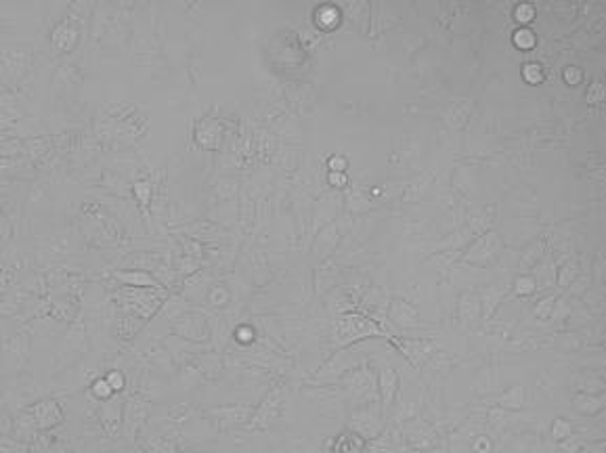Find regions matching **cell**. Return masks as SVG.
Wrapping results in <instances>:
<instances>
[{"label": "cell", "instance_id": "14", "mask_svg": "<svg viewBox=\"0 0 606 453\" xmlns=\"http://www.w3.org/2000/svg\"><path fill=\"white\" fill-rule=\"evenodd\" d=\"M174 330L187 340H206L208 338L206 322L202 319L200 315H182V317H178Z\"/></svg>", "mask_w": 606, "mask_h": 453}, {"label": "cell", "instance_id": "20", "mask_svg": "<svg viewBox=\"0 0 606 453\" xmlns=\"http://www.w3.org/2000/svg\"><path fill=\"white\" fill-rule=\"evenodd\" d=\"M510 292L514 294L516 298H521V300H527V298H531V296H535L539 292V286H537V282H535V277L531 273H521V275H516L514 280H512Z\"/></svg>", "mask_w": 606, "mask_h": 453}, {"label": "cell", "instance_id": "3", "mask_svg": "<svg viewBox=\"0 0 606 453\" xmlns=\"http://www.w3.org/2000/svg\"><path fill=\"white\" fill-rule=\"evenodd\" d=\"M369 366L376 374V384H378V397H380V412L384 418H388V412L393 410L395 399L399 394V386H401V378L397 368L390 364V361L378 352L369 355Z\"/></svg>", "mask_w": 606, "mask_h": 453}, {"label": "cell", "instance_id": "2", "mask_svg": "<svg viewBox=\"0 0 606 453\" xmlns=\"http://www.w3.org/2000/svg\"><path fill=\"white\" fill-rule=\"evenodd\" d=\"M338 388L342 392V399L351 407H365V405H380L378 397V384L376 374L371 370L369 361H363L361 366L351 370L340 382Z\"/></svg>", "mask_w": 606, "mask_h": 453}, {"label": "cell", "instance_id": "18", "mask_svg": "<svg viewBox=\"0 0 606 453\" xmlns=\"http://www.w3.org/2000/svg\"><path fill=\"white\" fill-rule=\"evenodd\" d=\"M365 451H367V441L351 428L344 430L334 445V453H365Z\"/></svg>", "mask_w": 606, "mask_h": 453}, {"label": "cell", "instance_id": "5", "mask_svg": "<svg viewBox=\"0 0 606 453\" xmlns=\"http://www.w3.org/2000/svg\"><path fill=\"white\" fill-rule=\"evenodd\" d=\"M386 322H390L397 330H401L403 334L411 336V338H426V334H422L424 322L419 317V308L417 304L409 302L407 298H393L388 300V308H386Z\"/></svg>", "mask_w": 606, "mask_h": 453}, {"label": "cell", "instance_id": "17", "mask_svg": "<svg viewBox=\"0 0 606 453\" xmlns=\"http://www.w3.org/2000/svg\"><path fill=\"white\" fill-rule=\"evenodd\" d=\"M579 271H581V262H579L577 256H573V258H569L563 264L556 266V290H558V294H565L569 290V286L579 275Z\"/></svg>", "mask_w": 606, "mask_h": 453}, {"label": "cell", "instance_id": "25", "mask_svg": "<svg viewBox=\"0 0 606 453\" xmlns=\"http://www.w3.org/2000/svg\"><path fill=\"white\" fill-rule=\"evenodd\" d=\"M585 445H587V441H585L579 432H573L569 439H565V441L558 443V447H561L565 453H579Z\"/></svg>", "mask_w": 606, "mask_h": 453}, {"label": "cell", "instance_id": "19", "mask_svg": "<svg viewBox=\"0 0 606 453\" xmlns=\"http://www.w3.org/2000/svg\"><path fill=\"white\" fill-rule=\"evenodd\" d=\"M604 378L600 372H581L575 380V390L577 392H587V394H602L604 392Z\"/></svg>", "mask_w": 606, "mask_h": 453}, {"label": "cell", "instance_id": "11", "mask_svg": "<svg viewBox=\"0 0 606 453\" xmlns=\"http://www.w3.org/2000/svg\"><path fill=\"white\" fill-rule=\"evenodd\" d=\"M208 416L214 422H218L222 428H233V426H240V424H246L252 420L254 405H240V403L222 405V407H214V410H210Z\"/></svg>", "mask_w": 606, "mask_h": 453}, {"label": "cell", "instance_id": "27", "mask_svg": "<svg viewBox=\"0 0 606 453\" xmlns=\"http://www.w3.org/2000/svg\"><path fill=\"white\" fill-rule=\"evenodd\" d=\"M535 15V9L531 5H519L516 7V19L519 21H531Z\"/></svg>", "mask_w": 606, "mask_h": 453}, {"label": "cell", "instance_id": "21", "mask_svg": "<svg viewBox=\"0 0 606 453\" xmlns=\"http://www.w3.org/2000/svg\"><path fill=\"white\" fill-rule=\"evenodd\" d=\"M556 298H558V294L556 292H550V294H541V298L535 302L533 313H531V319H535L537 326L550 322V315H552V308H554Z\"/></svg>", "mask_w": 606, "mask_h": 453}, {"label": "cell", "instance_id": "15", "mask_svg": "<svg viewBox=\"0 0 606 453\" xmlns=\"http://www.w3.org/2000/svg\"><path fill=\"white\" fill-rule=\"evenodd\" d=\"M547 252V242L545 240H533L523 252L521 258L516 262V271L521 273H531V271L539 264V260L543 258V254Z\"/></svg>", "mask_w": 606, "mask_h": 453}, {"label": "cell", "instance_id": "22", "mask_svg": "<svg viewBox=\"0 0 606 453\" xmlns=\"http://www.w3.org/2000/svg\"><path fill=\"white\" fill-rule=\"evenodd\" d=\"M581 302H583V306L589 310L592 317H602V313H604V290L592 286V288L581 296Z\"/></svg>", "mask_w": 606, "mask_h": 453}, {"label": "cell", "instance_id": "30", "mask_svg": "<svg viewBox=\"0 0 606 453\" xmlns=\"http://www.w3.org/2000/svg\"><path fill=\"white\" fill-rule=\"evenodd\" d=\"M579 453H602V441H598V443H587Z\"/></svg>", "mask_w": 606, "mask_h": 453}, {"label": "cell", "instance_id": "16", "mask_svg": "<svg viewBox=\"0 0 606 453\" xmlns=\"http://www.w3.org/2000/svg\"><path fill=\"white\" fill-rule=\"evenodd\" d=\"M604 405H606V397L604 392L602 394H587V392H577L573 397V410L579 412L581 416L585 418H592V416H598L604 412Z\"/></svg>", "mask_w": 606, "mask_h": 453}, {"label": "cell", "instance_id": "26", "mask_svg": "<svg viewBox=\"0 0 606 453\" xmlns=\"http://www.w3.org/2000/svg\"><path fill=\"white\" fill-rule=\"evenodd\" d=\"M92 390H95V394L99 399H107L112 394V386L107 384V380H97L95 384H92Z\"/></svg>", "mask_w": 606, "mask_h": 453}, {"label": "cell", "instance_id": "8", "mask_svg": "<svg viewBox=\"0 0 606 453\" xmlns=\"http://www.w3.org/2000/svg\"><path fill=\"white\" fill-rule=\"evenodd\" d=\"M455 313H457V324L463 330H477L479 326H483L481 300L474 290H466L457 294Z\"/></svg>", "mask_w": 606, "mask_h": 453}, {"label": "cell", "instance_id": "6", "mask_svg": "<svg viewBox=\"0 0 606 453\" xmlns=\"http://www.w3.org/2000/svg\"><path fill=\"white\" fill-rule=\"evenodd\" d=\"M384 420L386 418L380 412V405L374 407V410H371V405H365V407H357V410H353L348 428L355 430L357 434H361L365 441H369V439H378L382 434Z\"/></svg>", "mask_w": 606, "mask_h": 453}, {"label": "cell", "instance_id": "12", "mask_svg": "<svg viewBox=\"0 0 606 453\" xmlns=\"http://www.w3.org/2000/svg\"><path fill=\"white\" fill-rule=\"evenodd\" d=\"M342 273V266L336 258H330L325 262H319L315 271V292L317 296H325L338 286V277Z\"/></svg>", "mask_w": 606, "mask_h": 453}, {"label": "cell", "instance_id": "13", "mask_svg": "<svg viewBox=\"0 0 606 453\" xmlns=\"http://www.w3.org/2000/svg\"><path fill=\"white\" fill-rule=\"evenodd\" d=\"M525 386L523 384H514L510 386L508 390H501L499 394L491 397V407H499V410L505 412H521L525 407Z\"/></svg>", "mask_w": 606, "mask_h": 453}, {"label": "cell", "instance_id": "24", "mask_svg": "<svg viewBox=\"0 0 606 453\" xmlns=\"http://www.w3.org/2000/svg\"><path fill=\"white\" fill-rule=\"evenodd\" d=\"M550 434H552V439H554L556 443H561V441L569 439V436L573 434V422L567 420V418H556L554 424H552Z\"/></svg>", "mask_w": 606, "mask_h": 453}, {"label": "cell", "instance_id": "28", "mask_svg": "<svg viewBox=\"0 0 606 453\" xmlns=\"http://www.w3.org/2000/svg\"><path fill=\"white\" fill-rule=\"evenodd\" d=\"M107 384L112 386V390H120V388L124 386V378H122V374L112 372V374L107 376Z\"/></svg>", "mask_w": 606, "mask_h": 453}, {"label": "cell", "instance_id": "10", "mask_svg": "<svg viewBox=\"0 0 606 453\" xmlns=\"http://www.w3.org/2000/svg\"><path fill=\"white\" fill-rule=\"evenodd\" d=\"M284 410V392L279 386L271 388V392L264 397V401L254 407V416H252V426L256 428H267L271 422H275L282 416Z\"/></svg>", "mask_w": 606, "mask_h": 453}, {"label": "cell", "instance_id": "1", "mask_svg": "<svg viewBox=\"0 0 606 453\" xmlns=\"http://www.w3.org/2000/svg\"><path fill=\"white\" fill-rule=\"evenodd\" d=\"M369 338H386L384 330L371 319V317L353 310L344 313L330 319V330H328V340L334 350L348 348L353 344L365 342Z\"/></svg>", "mask_w": 606, "mask_h": 453}, {"label": "cell", "instance_id": "23", "mask_svg": "<svg viewBox=\"0 0 606 453\" xmlns=\"http://www.w3.org/2000/svg\"><path fill=\"white\" fill-rule=\"evenodd\" d=\"M118 277L126 284V286H136V288H160L158 280L152 277L149 273H141V271H132V273H118Z\"/></svg>", "mask_w": 606, "mask_h": 453}, {"label": "cell", "instance_id": "4", "mask_svg": "<svg viewBox=\"0 0 606 453\" xmlns=\"http://www.w3.org/2000/svg\"><path fill=\"white\" fill-rule=\"evenodd\" d=\"M503 252H505V244H503L501 235L495 229H489V231L481 233L468 248L463 250L461 262L479 266V268H491L493 264H497V260L501 258Z\"/></svg>", "mask_w": 606, "mask_h": 453}, {"label": "cell", "instance_id": "31", "mask_svg": "<svg viewBox=\"0 0 606 453\" xmlns=\"http://www.w3.org/2000/svg\"><path fill=\"white\" fill-rule=\"evenodd\" d=\"M565 78H567V80H569V82H571V80H573V84H577V82H579V80H581V78H583V74H581V72H579V67H575V74H573V70H571V67H569V70H567V72H565Z\"/></svg>", "mask_w": 606, "mask_h": 453}, {"label": "cell", "instance_id": "32", "mask_svg": "<svg viewBox=\"0 0 606 453\" xmlns=\"http://www.w3.org/2000/svg\"><path fill=\"white\" fill-rule=\"evenodd\" d=\"M344 180H346V178H344L342 174H340V176H336V174L332 172V183H344Z\"/></svg>", "mask_w": 606, "mask_h": 453}, {"label": "cell", "instance_id": "7", "mask_svg": "<svg viewBox=\"0 0 606 453\" xmlns=\"http://www.w3.org/2000/svg\"><path fill=\"white\" fill-rule=\"evenodd\" d=\"M510 286L512 282L501 277L497 282H489L485 284L477 294H479V300H481V313H483V326L493 322L495 313L499 310L501 302L505 300V296L510 294Z\"/></svg>", "mask_w": 606, "mask_h": 453}, {"label": "cell", "instance_id": "9", "mask_svg": "<svg viewBox=\"0 0 606 453\" xmlns=\"http://www.w3.org/2000/svg\"><path fill=\"white\" fill-rule=\"evenodd\" d=\"M340 242H342V238H340V226H338L336 222H328V224H325L323 229L315 235V240H313V248H311L313 258H315L317 262H325V260L334 258V254H336Z\"/></svg>", "mask_w": 606, "mask_h": 453}, {"label": "cell", "instance_id": "29", "mask_svg": "<svg viewBox=\"0 0 606 453\" xmlns=\"http://www.w3.org/2000/svg\"><path fill=\"white\" fill-rule=\"evenodd\" d=\"M330 168H332L334 172H336V170L344 172V170H346V160H344L342 156H340V158H338V156H334V158L330 160Z\"/></svg>", "mask_w": 606, "mask_h": 453}]
</instances>
